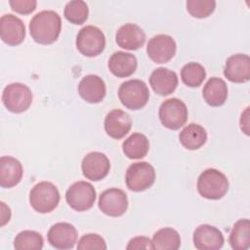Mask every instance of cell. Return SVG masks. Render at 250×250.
I'll use <instances>...</instances> for the list:
<instances>
[{
	"mask_svg": "<svg viewBox=\"0 0 250 250\" xmlns=\"http://www.w3.org/2000/svg\"><path fill=\"white\" fill-rule=\"evenodd\" d=\"M23 174L21 162L12 156L0 158V186L2 188H13L17 186Z\"/></svg>",
	"mask_w": 250,
	"mask_h": 250,
	"instance_id": "cell-22",
	"label": "cell"
},
{
	"mask_svg": "<svg viewBox=\"0 0 250 250\" xmlns=\"http://www.w3.org/2000/svg\"><path fill=\"white\" fill-rule=\"evenodd\" d=\"M155 181V170L148 162L131 164L125 175V182L130 190L139 192L150 188Z\"/></svg>",
	"mask_w": 250,
	"mask_h": 250,
	"instance_id": "cell-9",
	"label": "cell"
},
{
	"mask_svg": "<svg viewBox=\"0 0 250 250\" xmlns=\"http://www.w3.org/2000/svg\"><path fill=\"white\" fill-rule=\"evenodd\" d=\"M98 205L104 214L110 217H120L128 208L127 194L120 188L105 189L101 193Z\"/></svg>",
	"mask_w": 250,
	"mask_h": 250,
	"instance_id": "cell-10",
	"label": "cell"
},
{
	"mask_svg": "<svg viewBox=\"0 0 250 250\" xmlns=\"http://www.w3.org/2000/svg\"><path fill=\"white\" fill-rule=\"evenodd\" d=\"M126 248L129 249H154L152 240L146 236H136L130 239Z\"/></svg>",
	"mask_w": 250,
	"mask_h": 250,
	"instance_id": "cell-34",
	"label": "cell"
},
{
	"mask_svg": "<svg viewBox=\"0 0 250 250\" xmlns=\"http://www.w3.org/2000/svg\"><path fill=\"white\" fill-rule=\"evenodd\" d=\"M206 77V71L203 65L198 62H188L181 69V78L184 84L188 87H198Z\"/></svg>",
	"mask_w": 250,
	"mask_h": 250,
	"instance_id": "cell-28",
	"label": "cell"
},
{
	"mask_svg": "<svg viewBox=\"0 0 250 250\" xmlns=\"http://www.w3.org/2000/svg\"><path fill=\"white\" fill-rule=\"evenodd\" d=\"M60 202V192L51 182L43 181L36 184L30 190L29 203L38 213H50Z\"/></svg>",
	"mask_w": 250,
	"mask_h": 250,
	"instance_id": "cell-3",
	"label": "cell"
},
{
	"mask_svg": "<svg viewBox=\"0 0 250 250\" xmlns=\"http://www.w3.org/2000/svg\"><path fill=\"white\" fill-rule=\"evenodd\" d=\"M78 93L80 97L90 104L101 103L106 93L104 80L95 74L84 76L78 84Z\"/></svg>",
	"mask_w": 250,
	"mask_h": 250,
	"instance_id": "cell-18",
	"label": "cell"
},
{
	"mask_svg": "<svg viewBox=\"0 0 250 250\" xmlns=\"http://www.w3.org/2000/svg\"><path fill=\"white\" fill-rule=\"evenodd\" d=\"M9 5L16 13L28 15L36 9L37 2L35 0H10Z\"/></svg>",
	"mask_w": 250,
	"mask_h": 250,
	"instance_id": "cell-33",
	"label": "cell"
},
{
	"mask_svg": "<svg viewBox=\"0 0 250 250\" xmlns=\"http://www.w3.org/2000/svg\"><path fill=\"white\" fill-rule=\"evenodd\" d=\"M0 35L4 43L10 46L20 45L25 37V25L12 14H5L0 19Z\"/></svg>",
	"mask_w": 250,
	"mask_h": 250,
	"instance_id": "cell-14",
	"label": "cell"
},
{
	"mask_svg": "<svg viewBox=\"0 0 250 250\" xmlns=\"http://www.w3.org/2000/svg\"><path fill=\"white\" fill-rule=\"evenodd\" d=\"M97 193L94 187L85 181L73 183L65 192L67 204L75 211L83 212L91 209L96 201Z\"/></svg>",
	"mask_w": 250,
	"mask_h": 250,
	"instance_id": "cell-8",
	"label": "cell"
},
{
	"mask_svg": "<svg viewBox=\"0 0 250 250\" xmlns=\"http://www.w3.org/2000/svg\"><path fill=\"white\" fill-rule=\"evenodd\" d=\"M115 40L120 48L134 51L143 47L146 41V34L139 25L125 23L117 30Z\"/></svg>",
	"mask_w": 250,
	"mask_h": 250,
	"instance_id": "cell-19",
	"label": "cell"
},
{
	"mask_svg": "<svg viewBox=\"0 0 250 250\" xmlns=\"http://www.w3.org/2000/svg\"><path fill=\"white\" fill-rule=\"evenodd\" d=\"M81 169L84 177L88 180L98 182L103 180L109 172L110 162L104 153L92 151L84 156Z\"/></svg>",
	"mask_w": 250,
	"mask_h": 250,
	"instance_id": "cell-12",
	"label": "cell"
},
{
	"mask_svg": "<svg viewBox=\"0 0 250 250\" xmlns=\"http://www.w3.org/2000/svg\"><path fill=\"white\" fill-rule=\"evenodd\" d=\"M32 92L24 84L15 82L7 85L2 93V102L5 107L14 113L25 111L32 104Z\"/></svg>",
	"mask_w": 250,
	"mask_h": 250,
	"instance_id": "cell-5",
	"label": "cell"
},
{
	"mask_svg": "<svg viewBox=\"0 0 250 250\" xmlns=\"http://www.w3.org/2000/svg\"><path fill=\"white\" fill-rule=\"evenodd\" d=\"M77 249L79 250H89V249H106V244L104 239L97 233H88L83 235L77 244Z\"/></svg>",
	"mask_w": 250,
	"mask_h": 250,
	"instance_id": "cell-32",
	"label": "cell"
},
{
	"mask_svg": "<svg viewBox=\"0 0 250 250\" xmlns=\"http://www.w3.org/2000/svg\"><path fill=\"white\" fill-rule=\"evenodd\" d=\"M43 244L42 235L34 230H22L14 239V247L17 250H40Z\"/></svg>",
	"mask_w": 250,
	"mask_h": 250,
	"instance_id": "cell-29",
	"label": "cell"
},
{
	"mask_svg": "<svg viewBox=\"0 0 250 250\" xmlns=\"http://www.w3.org/2000/svg\"><path fill=\"white\" fill-rule=\"evenodd\" d=\"M124 154L130 159L144 158L149 149L147 138L141 133H133L122 144Z\"/></svg>",
	"mask_w": 250,
	"mask_h": 250,
	"instance_id": "cell-25",
	"label": "cell"
},
{
	"mask_svg": "<svg viewBox=\"0 0 250 250\" xmlns=\"http://www.w3.org/2000/svg\"><path fill=\"white\" fill-rule=\"evenodd\" d=\"M240 128L247 136L249 135V107H246L245 110L241 113L240 116Z\"/></svg>",
	"mask_w": 250,
	"mask_h": 250,
	"instance_id": "cell-35",
	"label": "cell"
},
{
	"mask_svg": "<svg viewBox=\"0 0 250 250\" xmlns=\"http://www.w3.org/2000/svg\"><path fill=\"white\" fill-rule=\"evenodd\" d=\"M47 238L48 242L57 249H71L77 241V230L69 223H57L50 228Z\"/></svg>",
	"mask_w": 250,
	"mask_h": 250,
	"instance_id": "cell-13",
	"label": "cell"
},
{
	"mask_svg": "<svg viewBox=\"0 0 250 250\" xmlns=\"http://www.w3.org/2000/svg\"><path fill=\"white\" fill-rule=\"evenodd\" d=\"M179 141L185 148L195 150L206 143L207 133L201 125L190 123L180 132Z\"/></svg>",
	"mask_w": 250,
	"mask_h": 250,
	"instance_id": "cell-24",
	"label": "cell"
},
{
	"mask_svg": "<svg viewBox=\"0 0 250 250\" xmlns=\"http://www.w3.org/2000/svg\"><path fill=\"white\" fill-rule=\"evenodd\" d=\"M176 49V42L170 35L157 34L149 39L146 46V53L152 62L165 63L175 56Z\"/></svg>",
	"mask_w": 250,
	"mask_h": 250,
	"instance_id": "cell-11",
	"label": "cell"
},
{
	"mask_svg": "<svg viewBox=\"0 0 250 250\" xmlns=\"http://www.w3.org/2000/svg\"><path fill=\"white\" fill-rule=\"evenodd\" d=\"M152 244L157 250H177L181 246V237L176 229L163 228L153 234Z\"/></svg>",
	"mask_w": 250,
	"mask_h": 250,
	"instance_id": "cell-27",
	"label": "cell"
},
{
	"mask_svg": "<svg viewBox=\"0 0 250 250\" xmlns=\"http://www.w3.org/2000/svg\"><path fill=\"white\" fill-rule=\"evenodd\" d=\"M149 84L155 94L168 96L176 90L178 86V76L175 71L169 68L158 67L151 72Z\"/></svg>",
	"mask_w": 250,
	"mask_h": 250,
	"instance_id": "cell-20",
	"label": "cell"
},
{
	"mask_svg": "<svg viewBox=\"0 0 250 250\" xmlns=\"http://www.w3.org/2000/svg\"><path fill=\"white\" fill-rule=\"evenodd\" d=\"M105 47L104 32L97 26L86 25L81 28L76 36V48L85 57H96Z\"/></svg>",
	"mask_w": 250,
	"mask_h": 250,
	"instance_id": "cell-6",
	"label": "cell"
},
{
	"mask_svg": "<svg viewBox=\"0 0 250 250\" xmlns=\"http://www.w3.org/2000/svg\"><path fill=\"white\" fill-rule=\"evenodd\" d=\"M131 127L130 115L121 109H112L104 118V130L112 139H122L129 133Z\"/></svg>",
	"mask_w": 250,
	"mask_h": 250,
	"instance_id": "cell-17",
	"label": "cell"
},
{
	"mask_svg": "<svg viewBox=\"0 0 250 250\" xmlns=\"http://www.w3.org/2000/svg\"><path fill=\"white\" fill-rule=\"evenodd\" d=\"M63 15L69 22L73 24H82L88 19V5L82 0L69 1L64 7Z\"/></svg>",
	"mask_w": 250,
	"mask_h": 250,
	"instance_id": "cell-30",
	"label": "cell"
},
{
	"mask_svg": "<svg viewBox=\"0 0 250 250\" xmlns=\"http://www.w3.org/2000/svg\"><path fill=\"white\" fill-rule=\"evenodd\" d=\"M62 29V20L59 14L52 10L37 13L29 22V32L32 39L42 45L54 43Z\"/></svg>",
	"mask_w": 250,
	"mask_h": 250,
	"instance_id": "cell-1",
	"label": "cell"
},
{
	"mask_svg": "<svg viewBox=\"0 0 250 250\" xmlns=\"http://www.w3.org/2000/svg\"><path fill=\"white\" fill-rule=\"evenodd\" d=\"M118 98L125 107L137 110L147 104L149 91L143 80L131 79L120 85L118 89Z\"/></svg>",
	"mask_w": 250,
	"mask_h": 250,
	"instance_id": "cell-4",
	"label": "cell"
},
{
	"mask_svg": "<svg viewBox=\"0 0 250 250\" xmlns=\"http://www.w3.org/2000/svg\"><path fill=\"white\" fill-rule=\"evenodd\" d=\"M197 190L207 199H221L229 190V180L221 171L209 168L203 171L197 179Z\"/></svg>",
	"mask_w": 250,
	"mask_h": 250,
	"instance_id": "cell-2",
	"label": "cell"
},
{
	"mask_svg": "<svg viewBox=\"0 0 250 250\" xmlns=\"http://www.w3.org/2000/svg\"><path fill=\"white\" fill-rule=\"evenodd\" d=\"M187 10L193 18L204 19L209 17L216 8L214 0H188Z\"/></svg>",
	"mask_w": 250,
	"mask_h": 250,
	"instance_id": "cell-31",
	"label": "cell"
},
{
	"mask_svg": "<svg viewBox=\"0 0 250 250\" xmlns=\"http://www.w3.org/2000/svg\"><path fill=\"white\" fill-rule=\"evenodd\" d=\"M229 241L234 250H247L250 247V221L248 219H240L233 225Z\"/></svg>",
	"mask_w": 250,
	"mask_h": 250,
	"instance_id": "cell-26",
	"label": "cell"
},
{
	"mask_svg": "<svg viewBox=\"0 0 250 250\" xmlns=\"http://www.w3.org/2000/svg\"><path fill=\"white\" fill-rule=\"evenodd\" d=\"M158 115L164 127L170 130H178L186 124L188 112L183 101L171 98L161 104Z\"/></svg>",
	"mask_w": 250,
	"mask_h": 250,
	"instance_id": "cell-7",
	"label": "cell"
},
{
	"mask_svg": "<svg viewBox=\"0 0 250 250\" xmlns=\"http://www.w3.org/2000/svg\"><path fill=\"white\" fill-rule=\"evenodd\" d=\"M1 203V227L5 226L11 219V209L3 201Z\"/></svg>",
	"mask_w": 250,
	"mask_h": 250,
	"instance_id": "cell-36",
	"label": "cell"
},
{
	"mask_svg": "<svg viewBox=\"0 0 250 250\" xmlns=\"http://www.w3.org/2000/svg\"><path fill=\"white\" fill-rule=\"evenodd\" d=\"M202 95L209 105L221 106L228 99V86L222 78L211 77L204 85Z\"/></svg>",
	"mask_w": 250,
	"mask_h": 250,
	"instance_id": "cell-23",
	"label": "cell"
},
{
	"mask_svg": "<svg viewBox=\"0 0 250 250\" xmlns=\"http://www.w3.org/2000/svg\"><path fill=\"white\" fill-rule=\"evenodd\" d=\"M108 69L116 77L124 78L131 76L137 69V58L130 53L117 51L108 60Z\"/></svg>",
	"mask_w": 250,
	"mask_h": 250,
	"instance_id": "cell-21",
	"label": "cell"
},
{
	"mask_svg": "<svg viewBox=\"0 0 250 250\" xmlns=\"http://www.w3.org/2000/svg\"><path fill=\"white\" fill-rule=\"evenodd\" d=\"M193 244L198 250H218L224 245V235L216 227L203 224L198 226L192 236Z\"/></svg>",
	"mask_w": 250,
	"mask_h": 250,
	"instance_id": "cell-15",
	"label": "cell"
},
{
	"mask_svg": "<svg viewBox=\"0 0 250 250\" xmlns=\"http://www.w3.org/2000/svg\"><path fill=\"white\" fill-rule=\"evenodd\" d=\"M224 75L233 83H245L250 79V58L246 54L229 57L225 63Z\"/></svg>",
	"mask_w": 250,
	"mask_h": 250,
	"instance_id": "cell-16",
	"label": "cell"
}]
</instances>
